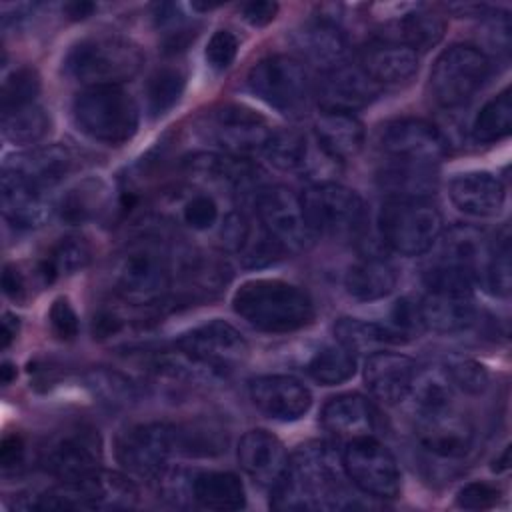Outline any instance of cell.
Masks as SVG:
<instances>
[{"label":"cell","instance_id":"cell-1","mask_svg":"<svg viewBox=\"0 0 512 512\" xmlns=\"http://www.w3.org/2000/svg\"><path fill=\"white\" fill-rule=\"evenodd\" d=\"M340 468L342 456L338 462L326 444L300 446L288 460L284 476L272 488V508L334 510L348 506Z\"/></svg>","mask_w":512,"mask_h":512},{"label":"cell","instance_id":"cell-2","mask_svg":"<svg viewBox=\"0 0 512 512\" xmlns=\"http://www.w3.org/2000/svg\"><path fill=\"white\" fill-rule=\"evenodd\" d=\"M234 312L250 326L270 334H286L314 320V302L300 286L274 278L244 282L234 298Z\"/></svg>","mask_w":512,"mask_h":512},{"label":"cell","instance_id":"cell-3","mask_svg":"<svg viewBox=\"0 0 512 512\" xmlns=\"http://www.w3.org/2000/svg\"><path fill=\"white\" fill-rule=\"evenodd\" d=\"M142 62L144 56L134 42L120 36H94L70 48L64 68L86 88L120 86L138 74Z\"/></svg>","mask_w":512,"mask_h":512},{"label":"cell","instance_id":"cell-4","mask_svg":"<svg viewBox=\"0 0 512 512\" xmlns=\"http://www.w3.org/2000/svg\"><path fill=\"white\" fill-rule=\"evenodd\" d=\"M72 116L82 134L108 146L128 142L138 128V106L120 86L84 88L72 102Z\"/></svg>","mask_w":512,"mask_h":512},{"label":"cell","instance_id":"cell-5","mask_svg":"<svg viewBox=\"0 0 512 512\" xmlns=\"http://www.w3.org/2000/svg\"><path fill=\"white\" fill-rule=\"evenodd\" d=\"M382 240L402 256H420L442 232V216L430 198L388 196L378 216Z\"/></svg>","mask_w":512,"mask_h":512},{"label":"cell","instance_id":"cell-6","mask_svg":"<svg viewBox=\"0 0 512 512\" xmlns=\"http://www.w3.org/2000/svg\"><path fill=\"white\" fill-rule=\"evenodd\" d=\"M248 88L264 104L292 120L308 114L314 96L304 64L284 54L262 58L248 74Z\"/></svg>","mask_w":512,"mask_h":512},{"label":"cell","instance_id":"cell-7","mask_svg":"<svg viewBox=\"0 0 512 512\" xmlns=\"http://www.w3.org/2000/svg\"><path fill=\"white\" fill-rule=\"evenodd\" d=\"M172 266L160 246L138 242L116 260L112 280L116 292L130 304H156L172 288Z\"/></svg>","mask_w":512,"mask_h":512},{"label":"cell","instance_id":"cell-8","mask_svg":"<svg viewBox=\"0 0 512 512\" xmlns=\"http://www.w3.org/2000/svg\"><path fill=\"white\" fill-rule=\"evenodd\" d=\"M304 216L318 236L330 238H356L366 224V206L358 192L336 184L318 182L304 190L300 196Z\"/></svg>","mask_w":512,"mask_h":512},{"label":"cell","instance_id":"cell-9","mask_svg":"<svg viewBox=\"0 0 512 512\" xmlns=\"http://www.w3.org/2000/svg\"><path fill=\"white\" fill-rule=\"evenodd\" d=\"M488 74L490 60L480 48L454 44L436 58L428 88L436 104L456 108L468 102L484 86Z\"/></svg>","mask_w":512,"mask_h":512},{"label":"cell","instance_id":"cell-10","mask_svg":"<svg viewBox=\"0 0 512 512\" xmlns=\"http://www.w3.org/2000/svg\"><path fill=\"white\" fill-rule=\"evenodd\" d=\"M260 228L282 248V252L306 250L316 234L312 232L300 196L284 186H262L254 196Z\"/></svg>","mask_w":512,"mask_h":512},{"label":"cell","instance_id":"cell-11","mask_svg":"<svg viewBox=\"0 0 512 512\" xmlns=\"http://www.w3.org/2000/svg\"><path fill=\"white\" fill-rule=\"evenodd\" d=\"M348 480L372 498H394L400 492V468L390 450L372 436L350 440L342 452Z\"/></svg>","mask_w":512,"mask_h":512},{"label":"cell","instance_id":"cell-12","mask_svg":"<svg viewBox=\"0 0 512 512\" xmlns=\"http://www.w3.org/2000/svg\"><path fill=\"white\" fill-rule=\"evenodd\" d=\"M176 450L178 428L166 422L138 424L116 442V458L122 468L142 478H158Z\"/></svg>","mask_w":512,"mask_h":512},{"label":"cell","instance_id":"cell-13","mask_svg":"<svg viewBox=\"0 0 512 512\" xmlns=\"http://www.w3.org/2000/svg\"><path fill=\"white\" fill-rule=\"evenodd\" d=\"M182 356L212 370H232L248 358V342L224 320H212L182 334L176 342Z\"/></svg>","mask_w":512,"mask_h":512},{"label":"cell","instance_id":"cell-14","mask_svg":"<svg viewBox=\"0 0 512 512\" xmlns=\"http://www.w3.org/2000/svg\"><path fill=\"white\" fill-rule=\"evenodd\" d=\"M204 128L206 136L218 148L236 158L262 152L272 132L260 114L236 104H226L212 110Z\"/></svg>","mask_w":512,"mask_h":512},{"label":"cell","instance_id":"cell-15","mask_svg":"<svg viewBox=\"0 0 512 512\" xmlns=\"http://www.w3.org/2000/svg\"><path fill=\"white\" fill-rule=\"evenodd\" d=\"M100 438L90 428H72L56 436L44 450L42 464L60 482H82L100 470Z\"/></svg>","mask_w":512,"mask_h":512},{"label":"cell","instance_id":"cell-16","mask_svg":"<svg viewBox=\"0 0 512 512\" xmlns=\"http://www.w3.org/2000/svg\"><path fill=\"white\" fill-rule=\"evenodd\" d=\"M380 148L392 160L436 164L448 150L442 132L422 118H398L380 130Z\"/></svg>","mask_w":512,"mask_h":512},{"label":"cell","instance_id":"cell-17","mask_svg":"<svg viewBox=\"0 0 512 512\" xmlns=\"http://www.w3.org/2000/svg\"><path fill=\"white\" fill-rule=\"evenodd\" d=\"M418 444L436 458L460 460L474 446L472 422L454 406L414 416Z\"/></svg>","mask_w":512,"mask_h":512},{"label":"cell","instance_id":"cell-18","mask_svg":"<svg viewBox=\"0 0 512 512\" xmlns=\"http://www.w3.org/2000/svg\"><path fill=\"white\" fill-rule=\"evenodd\" d=\"M250 400L258 412L278 422H294L312 406L310 390L292 376L270 374L250 382Z\"/></svg>","mask_w":512,"mask_h":512},{"label":"cell","instance_id":"cell-19","mask_svg":"<svg viewBox=\"0 0 512 512\" xmlns=\"http://www.w3.org/2000/svg\"><path fill=\"white\" fill-rule=\"evenodd\" d=\"M284 444L266 430H248L238 442V462L250 480L274 488L288 468Z\"/></svg>","mask_w":512,"mask_h":512},{"label":"cell","instance_id":"cell-20","mask_svg":"<svg viewBox=\"0 0 512 512\" xmlns=\"http://www.w3.org/2000/svg\"><path fill=\"white\" fill-rule=\"evenodd\" d=\"M378 84L354 66H340L324 72L318 84V102L324 112H348L368 106L378 96Z\"/></svg>","mask_w":512,"mask_h":512},{"label":"cell","instance_id":"cell-21","mask_svg":"<svg viewBox=\"0 0 512 512\" xmlns=\"http://www.w3.org/2000/svg\"><path fill=\"white\" fill-rule=\"evenodd\" d=\"M416 370V364L408 356L378 350L366 358L364 382L376 400L394 406L404 402Z\"/></svg>","mask_w":512,"mask_h":512},{"label":"cell","instance_id":"cell-22","mask_svg":"<svg viewBox=\"0 0 512 512\" xmlns=\"http://www.w3.org/2000/svg\"><path fill=\"white\" fill-rule=\"evenodd\" d=\"M294 46L300 56L322 74L344 66L348 58L346 34L326 18L304 22L294 32Z\"/></svg>","mask_w":512,"mask_h":512},{"label":"cell","instance_id":"cell-23","mask_svg":"<svg viewBox=\"0 0 512 512\" xmlns=\"http://www.w3.org/2000/svg\"><path fill=\"white\" fill-rule=\"evenodd\" d=\"M452 204L476 218L496 216L506 200L504 184L490 172H464L450 182Z\"/></svg>","mask_w":512,"mask_h":512},{"label":"cell","instance_id":"cell-24","mask_svg":"<svg viewBox=\"0 0 512 512\" xmlns=\"http://www.w3.org/2000/svg\"><path fill=\"white\" fill-rule=\"evenodd\" d=\"M360 68L380 86L408 82L418 70V54L394 40H376L362 50Z\"/></svg>","mask_w":512,"mask_h":512},{"label":"cell","instance_id":"cell-25","mask_svg":"<svg viewBox=\"0 0 512 512\" xmlns=\"http://www.w3.org/2000/svg\"><path fill=\"white\" fill-rule=\"evenodd\" d=\"M2 214L16 228H36L48 216L44 190L12 168L2 172Z\"/></svg>","mask_w":512,"mask_h":512},{"label":"cell","instance_id":"cell-26","mask_svg":"<svg viewBox=\"0 0 512 512\" xmlns=\"http://www.w3.org/2000/svg\"><path fill=\"white\" fill-rule=\"evenodd\" d=\"M420 322L424 328L438 334H454L470 328L476 318L472 294L426 292L418 304Z\"/></svg>","mask_w":512,"mask_h":512},{"label":"cell","instance_id":"cell-27","mask_svg":"<svg viewBox=\"0 0 512 512\" xmlns=\"http://www.w3.org/2000/svg\"><path fill=\"white\" fill-rule=\"evenodd\" d=\"M320 422L326 432L348 442L372 436L374 432L372 406L360 394H340L330 398L322 408Z\"/></svg>","mask_w":512,"mask_h":512},{"label":"cell","instance_id":"cell-28","mask_svg":"<svg viewBox=\"0 0 512 512\" xmlns=\"http://www.w3.org/2000/svg\"><path fill=\"white\" fill-rule=\"evenodd\" d=\"M314 132L318 146L334 160L354 158L364 144V126L348 112H322Z\"/></svg>","mask_w":512,"mask_h":512},{"label":"cell","instance_id":"cell-29","mask_svg":"<svg viewBox=\"0 0 512 512\" xmlns=\"http://www.w3.org/2000/svg\"><path fill=\"white\" fill-rule=\"evenodd\" d=\"M178 280L188 298H212L228 284L230 268L214 254L190 252L178 266Z\"/></svg>","mask_w":512,"mask_h":512},{"label":"cell","instance_id":"cell-30","mask_svg":"<svg viewBox=\"0 0 512 512\" xmlns=\"http://www.w3.org/2000/svg\"><path fill=\"white\" fill-rule=\"evenodd\" d=\"M72 164H74V158L70 150L64 146L52 144V146L36 148L32 152L18 154L16 158H12V162H8L6 168L20 172L34 186H38L40 190H46L62 182L64 176L72 170Z\"/></svg>","mask_w":512,"mask_h":512},{"label":"cell","instance_id":"cell-31","mask_svg":"<svg viewBox=\"0 0 512 512\" xmlns=\"http://www.w3.org/2000/svg\"><path fill=\"white\" fill-rule=\"evenodd\" d=\"M490 256V244L486 242L484 232L472 226H452L442 242V264L460 268L472 278L478 272H484Z\"/></svg>","mask_w":512,"mask_h":512},{"label":"cell","instance_id":"cell-32","mask_svg":"<svg viewBox=\"0 0 512 512\" xmlns=\"http://www.w3.org/2000/svg\"><path fill=\"white\" fill-rule=\"evenodd\" d=\"M398 282L396 268L376 256H366L354 262L344 278L346 292L360 302H372L388 296Z\"/></svg>","mask_w":512,"mask_h":512},{"label":"cell","instance_id":"cell-33","mask_svg":"<svg viewBox=\"0 0 512 512\" xmlns=\"http://www.w3.org/2000/svg\"><path fill=\"white\" fill-rule=\"evenodd\" d=\"M192 498L208 510L232 512L246 504V492L240 478L232 472H200L190 482Z\"/></svg>","mask_w":512,"mask_h":512},{"label":"cell","instance_id":"cell-34","mask_svg":"<svg viewBox=\"0 0 512 512\" xmlns=\"http://www.w3.org/2000/svg\"><path fill=\"white\" fill-rule=\"evenodd\" d=\"M378 180L388 196L404 198H428L436 188V170L434 164L392 160L380 170Z\"/></svg>","mask_w":512,"mask_h":512},{"label":"cell","instance_id":"cell-35","mask_svg":"<svg viewBox=\"0 0 512 512\" xmlns=\"http://www.w3.org/2000/svg\"><path fill=\"white\" fill-rule=\"evenodd\" d=\"M334 336L340 346L352 354H374L390 344L404 342L398 330H390L376 322H366L358 318H340L334 324Z\"/></svg>","mask_w":512,"mask_h":512},{"label":"cell","instance_id":"cell-36","mask_svg":"<svg viewBox=\"0 0 512 512\" xmlns=\"http://www.w3.org/2000/svg\"><path fill=\"white\" fill-rule=\"evenodd\" d=\"M90 508H132L138 502V488L130 482V478L98 470L88 480H82Z\"/></svg>","mask_w":512,"mask_h":512},{"label":"cell","instance_id":"cell-37","mask_svg":"<svg viewBox=\"0 0 512 512\" xmlns=\"http://www.w3.org/2000/svg\"><path fill=\"white\" fill-rule=\"evenodd\" d=\"M452 388L454 386L448 380L444 370H438V368L424 370V372L416 370L412 386L404 398V400H410L412 418L452 406Z\"/></svg>","mask_w":512,"mask_h":512},{"label":"cell","instance_id":"cell-38","mask_svg":"<svg viewBox=\"0 0 512 512\" xmlns=\"http://www.w3.org/2000/svg\"><path fill=\"white\" fill-rule=\"evenodd\" d=\"M50 118L36 102L2 110V134L12 144H36L46 136Z\"/></svg>","mask_w":512,"mask_h":512},{"label":"cell","instance_id":"cell-39","mask_svg":"<svg viewBox=\"0 0 512 512\" xmlns=\"http://www.w3.org/2000/svg\"><path fill=\"white\" fill-rule=\"evenodd\" d=\"M444 28L446 24L442 16L428 10H414L404 18H400V22L396 24L398 36L388 40L400 42L412 48L414 52H424L440 42V38L444 36Z\"/></svg>","mask_w":512,"mask_h":512},{"label":"cell","instance_id":"cell-40","mask_svg":"<svg viewBox=\"0 0 512 512\" xmlns=\"http://www.w3.org/2000/svg\"><path fill=\"white\" fill-rule=\"evenodd\" d=\"M512 128V98L510 90H502L498 96L488 100L476 114L472 124V136L476 142L494 144L510 134Z\"/></svg>","mask_w":512,"mask_h":512},{"label":"cell","instance_id":"cell-41","mask_svg":"<svg viewBox=\"0 0 512 512\" xmlns=\"http://www.w3.org/2000/svg\"><path fill=\"white\" fill-rule=\"evenodd\" d=\"M90 256H92V250H90V244L86 242V238L64 236L50 248L40 270H42L44 278L48 282H52L60 276H68V274L82 270L90 262Z\"/></svg>","mask_w":512,"mask_h":512},{"label":"cell","instance_id":"cell-42","mask_svg":"<svg viewBox=\"0 0 512 512\" xmlns=\"http://www.w3.org/2000/svg\"><path fill=\"white\" fill-rule=\"evenodd\" d=\"M106 186L100 180H88L68 190L60 202V216L66 222L80 224L96 218L106 206Z\"/></svg>","mask_w":512,"mask_h":512},{"label":"cell","instance_id":"cell-43","mask_svg":"<svg viewBox=\"0 0 512 512\" xmlns=\"http://www.w3.org/2000/svg\"><path fill=\"white\" fill-rule=\"evenodd\" d=\"M354 372H356V358L350 350H346L340 344L318 350L308 362V374L324 386L342 384L350 380Z\"/></svg>","mask_w":512,"mask_h":512},{"label":"cell","instance_id":"cell-44","mask_svg":"<svg viewBox=\"0 0 512 512\" xmlns=\"http://www.w3.org/2000/svg\"><path fill=\"white\" fill-rule=\"evenodd\" d=\"M262 154L268 158V162L280 170H298L306 164L308 156V144L306 136L298 130H272Z\"/></svg>","mask_w":512,"mask_h":512},{"label":"cell","instance_id":"cell-45","mask_svg":"<svg viewBox=\"0 0 512 512\" xmlns=\"http://www.w3.org/2000/svg\"><path fill=\"white\" fill-rule=\"evenodd\" d=\"M186 78L176 68H160L156 70L148 82H146V106L152 118L164 116L168 110H172L182 92H184Z\"/></svg>","mask_w":512,"mask_h":512},{"label":"cell","instance_id":"cell-46","mask_svg":"<svg viewBox=\"0 0 512 512\" xmlns=\"http://www.w3.org/2000/svg\"><path fill=\"white\" fill-rule=\"evenodd\" d=\"M86 384L96 396L110 404H130L138 398L136 384L120 372L96 368L86 374Z\"/></svg>","mask_w":512,"mask_h":512},{"label":"cell","instance_id":"cell-47","mask_svg":"<svg viewBox=\"0 0 512 512\" xmlns=\"http://www.w3.org/2000/svg\"><path fill=\"white\" fill-rule=\"evenodd\" d=\"M512 266H510V236L504 232L502 238L496 240L494 246H490V256L484 268L488 286L496 296H508L512 286Z\"/></svg>","mask_w":512,"mask_h":512},{"label":"cell","instance_id":"cell-48","mask_svg":"<svg viewBox=\"0 0 512 512\" xmlns=\"http://www.w3.org/2000/svg\"><path fill=\"white\" fill-rule=\"evenodd\" d=\"M40 92V78L32 68H20L12 72L2 84V110H10L16 106L36 102Z\"/></svg>","mask_w":512,"mask_h":512},{"label":"cell","instance_id":"cell-49","mask_svg":"<svg viewBox=\"0 0 512 512\" xmlns=\"http://www.w3.org/2000/svg\"><path fill=\"white\" fill-rule=\"evenodd\" d=\"M444 372L452 382V386L468 394H480L488 384L486 368L472 358H452L444 368Z\"/></svg>","mask_w":512,"mask_h":512},{"label":"cell","instance_id":"cell-50","mask_svg":"<svg viewBox=\"0 0 512 512\" xmlns=\"http://www.w3.org/2000/svg\"><path fill=\"white\" fill-rule=\"evenodd\" d=\"M206 62L212 70H226L238 54V38L230 30H216L206 44Z\"/></svg>","mask_w":512,"mask_h":512},{"label":"cell","instance_id":"cell-51","mask_svg":"<svg viewBox=\"0 0 512 512\" xmlns=\"http://www.w3.org/2000/svg\"><path fill=\"white\" fill-rule=\"evenodd\" d=\"M182 218L192 230H208L218 220V204L208 194H196L184 204Z\"/></svg>","mask_w":512,"mask_h":512},{"label":"cell","instance_id":"cell-52","mask_svg":"<svg viewBox=\"0 0 512 512\" xmlns=\"http://www.w3.org/2000/svg\"><path fill=\"white\" fill-rule=\"evenodd\" d=\"M48 320H50V328L54 332V336L58 340H74L78 336L80 330V322L78 316L72 308V304L68 302V298H56L50 306L48 312Z\"/></svg>","mask_w":512,"mask_h":512},{"label":"cell","instance_id":"cell-53","mask_svg":"<svg viewBox=\"0 0 512 512\" xmlns=\"http://www.w3.org/2000/svg\"><path fill=\"white\" fill-rule=\"evenodd\" d=\"M500 498V490L488 482H470L456 494V504L466 510L492 508Z\"/></svg>","mask_w":512,"mask_h":512},{"label":"cell","instance_id":"cell-54","mask_svg":"<svg viewBox=\"0 0 512 512\" xmlns=\"http://www.w3.org/2000/svg\"><path fill=\"white\" fill-rule=\"evenodd\" d=\"M252 228L246 220L244 214L240 212H232L226 216V220L222 222V238H224V244L226 248L234 250V252H240L250 236Z\"/></svg>","mask_w":512,"mask_h":512},{"label":"cell","instance_id":"cell-55","mask_svg":"<svg viewBox=\"0 0 512 512\" xmlns=\"http://www.w3.org/2000/svg\"><path fill=\"white\" fill-rule=\"evenodd\" d=\"M24 440L18 434H6L0 444V466L4 472L16 470L24 462Z\"/></svg>","mask_w":512,"mask_h":512},{"label":"cell","instance_id":"cell-56","mask_svg":"<svg viewBox=\"0 0 512 512\" xmlns=\"http://www.w3.org/2000/svg\"><path fill=\"white\" fill-rule=\"evenodd\" d=\"M242 18L252 24V26H266L276 18L278 4L268 2V0H256V2H246L240 6Z\"/></svg>","mask_w":512,"mask_h":512},{"label":"cell","instance_id":"cell-57","mask_svg":"<svg viewBox=\"0 0 512 512\" xmlns=\"http://www.w3.org/2000/svg\"><path fill=\"white\" fill-rule=\"evenodd\" d=\"M122 326H124V322L116 312L102 310L94 316L92 334H94V338H110V336L118 334L122 330Z\"/></svg>","mask_w":512,"mask_h":512},{"label":"cell","instance_id":"cell-58","mask_svg":"<svg viewBox=\"0 0 512 512\" xmlns=\"http://www.w3.org/2000/svg\"><path fill=\"white\" fill-rule=\"evenodd\" d=\"M2 290L4 294L14 300V302H20L24 298V292H26V284H24V278L22 274L18 272L16 266L12 264H6L4 266V272H2Z\"/></svg>","mask_w":512,"mask_h":512},{"label":"cell","instance_id":"cell-59","mask_svg":"<svg viewBox=\"0 0 512 512\" xmlns=\"http://www.w3.org/2000/svg\"><path fill=\"white\" fill-rule=\"evenodd\" d=\"M18 318H14L12 314H4L2 320V348H8L12 344V340L18 334Z\"/></svg>","mask_w":512,"mask_h":512},{"label":"cell","instance_id":"cell-60","mask_svg":"<svg viewBox=\"0 0 512 512\" xmlns=\"http://www.w3.org/2000/svg\"><path fill=\"white\" fill-rule=\"evenodd\" d=\"M92 10H94V4H90V2H72L66 6L68 16L74 20H82V18L90 16Z\"/></svg>","mask_w":512,"mask_h":512},{"label":"cell","instance_id":"cell-61","mask_svg":"<svg viewBox=\"0 0 512 512\" xmlns=\"http://www.w3.org/2000/svg\"><path fill=\"white\" fill-rule=\"evenodd\" d=\"M0 374H2V384H10L16 378V368L10 362H4L0 368Z\"/></svg>","mask_w":512,"mask_h":512}]
</instances>
